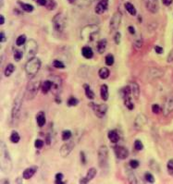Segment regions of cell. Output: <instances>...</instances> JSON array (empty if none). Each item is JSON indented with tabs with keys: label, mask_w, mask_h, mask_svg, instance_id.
Listing matches in <instances>:
<instances>
[{
	"label": "cell",
	"mask_w": 173,
	"mask_h": 184,
	"mask_svg": "<svg viewBox=\"0 0 173 184\" xmlns=\"http://www.w3.org/2000/svg\"><path fill=\"white\" fill-rule=\"evenodd\" d=\"M100 28L96 24H89L84 26L81 31V38L86 43H91L94 41L95 36L98 35Z\"/></svg>",
	"instance_id": "cell-1"
},
{
	"label": "cell",
	"mask_w": 173,
	"mask_h": 184,
	"mask_svg": "<svg viewBox=\"0 0 173 184\" xmlns=\"http://www.w3.org/2000/svg\"><path fill=\"white\" fill-rule=\"evenodd\" d=\"M42 82L38 80H31L28 82L26 86V90L24 93V96L26 100H31L35 97L39 89H41Z\"/></svg>",
	"instance_id": "cell-2"
},
{
	"label": "cell",
	"mask_w": 173,
	"mask_h": 184,
	"mask_svg": "<svg viewBox=\"0 0 173 184\" xmlns=\"http://www.w3.org/2000/svg\"><path fill=\"white\" fill-rule=\"evenodd\" d=\"M42 66L41 60L38 57H32L31 59H28L25 64V72L29 76H33L38 73Z\"/></svg>",
	"instance_id": "cell-3"
},
{
	"label": "cell",
	"mask_w": 173,
	"mask_h": 184,
	"mask_svg": "<svg viewBox=\"0 0 173 184\" xmlns=\"http://www.w3.org/2000/svg\"><path fill=\"white\" fill-rule=\"evenodd\" d=\"M21 106H22V98L20 96H17L11 109V125L12 126H16L19 123L20 114H21Z\"/></svg>",
	"instance_id": "cell-4"
},
{
	"label": "cell",
	"mask_w": 173,
	"mask_h": 184,
	"mask_svg": "<svg viewBox=\"0 0 173 184\" xmlns=\"http://www.w3.org/2000/svg\"><path fill=\"white\" fill-rule=\"evenodd\" d=\"M52 25L57 33H62L67 25V20L64 13H57L52 19Z\"/></svg>",
	"instance_id": "cell-5"
},
{
	"label": "cell",
	"mask_w": 173,
	"mask_h": 184,
	"mask_svg": "<svg viewBox=\"0 0 173 184\" xmlns=\"http://www.w3.org/2000/svg\"><path fill=\"white\" fill-rule=\"evenodd\" d=\"M98 165L101 168H105L109 162V147L107 145H101L97 153Z\"/></svg>",
	"instance_id": "cell-6"
},
{
	"label": "cell",
	"mask_w": 173,
	"mask_h": 184,
	"mask_svg": "<svg viewBox=\"0 0 173 184\" xmlns=\"http://www.w3.org/2000/svg\"><path fill=\"white\" fill-rule=\"evenodd\" d=\"M25 56L27 59H31L35 56V55L38 52V44L35 40L30 39L26 44H25Z\"/></svg>",
	"instance_id": "cell-7"
},
{
	"label": "cell",
	"mask_w": 173,
	"mask_h": 184,
	"mask_svg": "<svg viewBox=\"0 0 173 184\" xmlns=\"http://www.w3.org/2000/svg\"><path fill=\"white\" fill-rule=\"evenodd\" d=\"M2 169L5 172H9L11 170V158L9 157V151L7 150L5 143H2Z\"/></svg>",
	"instance_id": "cell-8"
},
{
	"label": "cell",
	"mask_w": 173,
	"mask_h": 184,
	"mask_svg": "<svg viewBox=\"0 0 173 184\" xmlns=\"http://www.w3.org/2000/svg\"><path fill=\"white\" fill-rule=\"evenodd\" d=\"M50 80L52 81V88H51L52 94L56 97L59 96L62 91V79L58 76H51Z\"/></svg>",
	"instance_id": "cell-9"
},
{
	"label": "cell",
	"mask_w": 173,
	"mask_h": 184,
	"mask_svg": "<svg viewBox=\"0 0 173 184\" xmlns=\"http://www.w3.org/2000/svg\"><path fill=\"white\" fill-rule=\"evenodd\" d=\"M121 20H122V13L118 10L116 11L112 18L110 19V21H109V28L111 31H117L121 23Z\"/></svg>",
	"instance_id": "cell-10"
},
{
	"label": "cell",
	"mask_w": 173,
	"mask_h": 184,
	"mask_svg": "<svg viewBox=\"0 0 173 184\" xmlns=\"http://www.w3.org/2000/svg\"><path fill=\"white\" fill-rule=\"evenodd\" d=\"M74 146H75V142H74V140H72V139L70 141H68L66 143H64L61 146L60 150H59V153H60L61 157H67L72 153V151L73 150Z\"/></svg>",
	"instance_id": "cell-11"
},
{
	"label": "cell",
	"mask_w": 173,
	"mask_h": 184,
	"mask_svg": "<svg viewBox=\"0 0 173 184\" xmlns=\"http://www.w3.org/2000/svg\"><path fill=\"white\" fill-rule=\"evenodd\" d=\"M91 106L94 112V114L96 115V117H104L105 115L107 114L108 112V109H109V106L108 105L106 104H100V105H96V104H94L92 103L91 104Z\"/></svg>",
	"instance_id": "cell-12"
},
{
	"label": "cell",
	"mask_w": 173,
	"mask_h": 184,
	"mask_svg": "<svg viewBox=\"0 0 173 184\" xmlns=\"http://www.w3.org/2000/svg\"><path fill=\"white\" fill-rule=\"evenodd\" d=\"M114 153H115V156L117 157V158L120 159V160H124L126 158H128L129 155H130V152L129 150L121 145H116L113 147Z\"/></svg>",
	"instance_id": "cell-13"
},
{
	"label": "cell",
	"mask_w": 173,
	"mask_h": 184,
	"mask_svg": "<svg viewBox=\"0 0 173 184\" xmlns=\"http://www.w3.org/2000/svg\"><path fill=\"white\" fill-rule=\"evenodd\" d=\"M173 112V96H168L162 107V113L164 116H168Z\"/></svg>",
	"instance_id": "cell-14"
},
{
	"label": "cell",
	"mask_w": 173,
	"mask_h": 184,
	"mask_svg": "<svg viewBox=\"0 0 173 184\" xmlns=\"http://www.w3.org/2000/svg\"><path fill=\"white\" fill-rule=\"evenodd\" d=\"M145 5L148 11L155 14L159 10V2L158 0H145Z\"/></svg>",
	"instance_id": "cell-15"
},
{
	"label": "cell",
	"mask_w": 173,
	"mask_h": 184,
	"mask_svg": "<svg viewBox=\"0 0 173 184\" xmlns=\"http://www.w3.org/2000/svg\"><path fill=\"white\" fill-rule=\"evenodd\" d=\"M109 0H98V3L94 9L95 13L98 15L105 13L109 8Z\"/></svg>",
	"instance_id": "cell-16"
},
{
	"label": "cell",
	"mask_w": 173,
	"mask_h": 184,
	"mask_svg": "<svg viewBox=\"0 0 173 184\" xmlns=\"http://www.w3.org/2000/svg\"><path fill=\"white\" fill-rule=\"evenodd\" d=\"M96 174H97L96 168H89V170L87 171L86 176L83 177V178H82L79 182H80V183H87V182H89L90 180H92V179L96 176Z\"/></svg>",
	"instance_id": "cell-17"
},
{
	"label": "cell",
	"mask_w": 173,
	"mask_h": 184,
	"mask_svg": "<svg viewBox=\"0 0 173 184\" xmlns=\"http://www.w3.org/2000/svg\"><path fill=\"white\" fill-rule=\"evenodd\" d=\"M146 123V118L144 115L139 114L134 119V128L136 130H140L144 127V125Z\"/></svg>",
	"instance_id": "cell-18"
},
{
	"label": "cell",
	"mask_w": 173,
	"mask_h": 184,
	"mask_svg": "<svg viewBox=\"0 0 173 184\" xmlns=\"http://www.w3.org/2000/svg\"><path fill=\"white\" fill-rule=\"evenodd\" d=\"M37 169H38V168L35 167V166L25 168L24 171H23V173H22V178L24 179H31L34 176V174L37 172Z\"/></svg>",
	"instance_id": "cell-19"
},
{
	"label": "cell",
	"mask_w": 173,
	"mask_h": 184,
	"mask_svg": "<svg viewBox=\"0 0 173 184\" xmlns=\"http://www.w3.org/2000/svg\"><path fill=\"white\" fill-rule=\"evenodd\" d=\"M36 123L37 125L42 128L46 125V113L45 111H39L37 114H36Z\"/></svg>",
	"instance_id": "cell-20"
},
{
	"label": "cell",
	"mask_w": 173,
	"mask_h": 184,
	"mask_svg": "<svg viewBox=\"0 0 173 184\" xmlns=\"http://www.w3.org/2000/svg\"><path fill=\"white\" fill-rule=\"evenodd\" d=\"M82 55L84 58L86 59H91L94 57V51L92 49L91 46L89 45H84L83 48H82Z\"/></svg>",
	"instance_id": "cell-21"
},
{
	"label": "cell",
	"mask_w": 173,
	"mask_h": 184,
	"mask_svg": "<svg viewBox=\"0 0 173 184\" xmlns=\"http://www.w3.org/2000/svg\"><path fill=\"white\" fill-rule=\"evenodd\" d=\"M100 96L102 100L108 101L109 97V86L107 84H102L100 87Z\"/></svg>",
	"instance_id": "cell-22"
},
{
	"label": "cell",
	"mask_w": 173,
	"mask_h": 184,
	"mask_svg": "<svg viewBox=\"0 0 173 184\" xmlns=\"http://www.w3.org/2000/svg\"><path fill=\"white\" fill-rule=\"evenodd\" d=\"M108 47V41L107 39H101L97 42V45H96V49H97V52L99 54H103L104 52L106 51Z\"/></svg>",
	"instance_id": "cell-23"
},
{
	"label": "cell",
	"mask_w": 173,
	"mask_h": 184,
	"mask_svg": "<svg viewBox=\"0 0 173 184\" xmlns=\"http://www.w3.org/2000/svg\"><path fill=\"white\" fill-rule=\"evenodd\" d=\"M130 86L131 89V95L133 96V97L135 99H138L140 96V87H139V85H138V83L133 81L130 84Z\"/></svg>",
	"instance_id": "cell-24"
},
{
	"label": "cell",
	"mask_w": 173,
	"mask_h": 184,
	"mask_svg": "<svg viewBox=\"0 0 173 184\" xmlns=\"http://www.w3.org/2000/svg\"><path fill=\"white\" fill-rule=\"evenodd\" d=\"M51 88H52L51 80H46V81L42 82L41 90L43 92V94H47V93H49V92H51Z\"/></svg>",
	"instance_id": "cell-25"
},
{
	"label": "cell",
	"mask_w": 173,
	"mask_h": 184,
	"mask_svg": "<svg viewBox=\"0 0 173 184\" xmlns=\"http://www.w3.org/2000/svg\"><path fill=\"white\" fill-rule=\"evenodd\" d=\"M108 138L109 139V141L113 143H116L119 142L120 140V136H119V133L117 131L115 130H112V131H109V133H108Z\"/></svg>",
	"instance_id": "cell-26"
},
{
	"label": "cell",
	"mask_w": 173,
	"mask_h": 184,
	"mask_svg": "<svg viewBox=\"0 0 173 184\" xmlns=\"http://www.w3.org/2000/svg\"><path fill=\"white\" fill-rule=\"evenodd\" d=\"M109 75H110V71H109V70L107 67H103V68H101V69L98 70V76H99V78L102 79V80L108 79V78L109 77Z\"/></svg>",
	"instance_id": "cell-27"
},
{
	"label": "cell",
	"mask_w": 173,
	"mask_h": 184,
	"mask_svg": "<svg viewBox=\"0 0 173 184\" xmlns=\"http://www.w3.org/2000/svg\"><path fill=\"white\" fill-rule=\"evenodd\" d=\"M131 89L130 85H127V86L120 89V96L123 98V100L125 98L131 97Z\"/></svg>",
	"instance_id": "cell-28"
},
{
	"label": "cell",
	"mask_w": 173,
	"mask_h": 184,
	"mask_svg": "<svg viewBox=\"0 0 173 184\" xmlns=\"http://www.w3.org/2000/svg\"><path fill=\"white\" fill-rule=\"evenodd\" d=\"M83 89H84V93H85V96L88 99L90 100H93L94 98V93L93 92V90L91 89L90 85L89 84H83Z\"/></svg>",
	"instance_id": "cell-29"
},
{
	"label": "cell",
	"mask_w": 173,
	"mask_h": 184,
	"mask_svg": "<svg viewBox=\"0 0 173 184\" xmlns=\"http://www.w3.org/2000/svg\"><path fill=\"white\" fill-rule=\"evenodd\" d=\"M18 4L20 5V9H21L22 10H24L25 12L30 13V12H32V11H33V9H34L33 6H32V5H31V4L24 3V2H21V1H18Z\"/></svg>",
	"instance_id": "cell-30"
},
{
	"label": "cell",
	"mask_w": 173,
	"mask_h": 184,
	"mask_svg": "<svg viewBox=\"0 0 173 184\" xmlns=\"http://www.w3.org/2000/svg\"><path fill=\"white\" fill-rule=\"evenodd\" d=\"M125 9L128 11V13L131 16H136L137 15V10L135 9V7L133 6V4L130 3V2H126L125 3Z\"/></svg>",
	"instance_id": "cell-31"
},
{
	"label": "cell",
	"mask_w": 173,
	"mask_h": 184,
	"mask_svg": "<svg viewBox=\"0 0 173 184\" xmlns=\"http://www.w3.org/2000/svg\"><path fill=\"white\" fill-rule=\"evenodd\" d=\"M15 66L12 64V63H9V64H8L7 66H6V68H5V70H4V74H5V76L6 77H9L14 71H15Z\"/></svg>",
	"instance_id": "cell-32"
},
{
	"label": "cell",
	"mask_w": 173,
	"mask_h": 184,
	"mask_svg": "<svg viewBox=\"0 0 173 184\" xmlns=\"http://www.w3.org/2000/svg\"><path fill=\"white\" fill-rule=\"evenodd\" d=\"M72 138V131H70V130H65V131L62 132V133H61V139H62L64 142L70 141Z\"/></svg>",
	"instance_id": "cell-33"
},
{
	"label": "cell",
	"mask_w": 173,
	"mask_h": 184,
	"mask_svg": "<svg viewBox=\"0 0 173 184\" xmlns=\"http://www.w3.org/2000/svg\"><path fill=\"white\" fill-rule=\"evenodd\" d=\"M9 140L12 143H18L20 141V136L18 132L16 131H13L10 134V137H9Z\"/></svg>",
	"instance_id": "cell-34"
},
{
	"label": "cell",
	"mask_w": 173,
	"mask_h": 184,
	"mask_svg": "<svg viewBox=\"0 0 173 184\" xmlns=\"http://www.w3.org/2000/svg\"><path fill=\"white\" fill-rule=\"evenodd\" d=\"M26 43H27V37L25 34H20L16 39V45H18V46H21V45H25Z\"/></svg>",
	"instance_id": "cell-35"
},
{
	"label": "cell",
	"mask_w": 173,
	"mask_h": 184,
	"mask_svg": "<svg viewBox=\"0 0 173 184\" xmlns=\"http://www.w3.org/2000/svg\"><path fill=\"white\" fill-rule=\"evenodd\" d=\"M105 62L107 66H112L115 62V57L112 54H108L105 57Z\"/></svg>",
	"instance_id": "cell-36"
},
{
	"label": "cell",
	"mask_w": 173,
	"mask_h": 184,
	"mask_svg": "<svg viewBox=\"0 0 173 184\" xmlns=\"http://www.w3.org/2000/svg\"><path fill=\"white\" fill-rule=\"evenodd\" d=\"M144 178H145V180L148 183H154L155 182V177L151 172H148V171L145 172L144 175Z\"/></svg>",
	"instance_id": "cell-37"
},
{
	"label": "cell",
	"mask_w": 173,
	"mask_h": 184,
	"mask_svg": "<svg viewBox=\"0 0 173 184\" xmlns=\"http://www.w3.org/2000/svg\"><path fill=\"white\" fill-rule=\"evenodd\" d=\"M133 44H134L135 47H137V48H141V47L143 46V38H142V36L137 35V36L134 38Z\"/></svg>",
	"instance_id": "cell-38"
},
{
	"label": "cell",
	"mask_w": 173,
	"mask_h": 184,
	"mask_svg": "<svg viewBox=\"0 0 173 184\" xmlns=\"http://www.w3.org/2000/svg\"><path fill=\"white\" fill-rule=\"evenodd\" d=\"M124 105L129 110H132L134 108V104L131 101V97H128L124 99Z\"/></svg>",
	"instance_id": "cell-39"
},
{
	"label": "cell",
	"mask_w": 173,
	"mask_h": 184,
	"mask_svg": "<svg viewBox=\"0 0 173 184\" xmlns=\"http://www.w3.org/2000/svg\"><path fill=\"white\" fill-rule=\"evenodd\" d=\"M67 104H68V106H76L79 104V100H78L76 97L72 96V97L68 98V100Z\"/></svg>",
	"instance_id": "cell-40"
},
{
	"label": "cell",
	"mask_w": 173,
	"mask_h": 184,
	"mask_svg": "<svg viewBox=\"0 0 173 184\" xmlns=\"http://www.w3.org/2000/svg\"><path fill=\"white\" fill-rule=\"evenodd\" d=\"M46 9L48 10H54L57 8V2L55 0H47V3H46Z\"/></svg>",
	"instance_id": "cell-41"
},
{
	"label": "cell",
	"mask_w": 173,
	"mask_h": 184,
	"mask_svg": "<svg viewBox=\"0 0 173 184\" xmlns=\"http://www.w3.org/2000/svg\"><path fill=\"white\" fill-rule=\"evenodd\" d=\"M53 66H54L56 69H59V70H64V69L66 68V67H65V64L62 62V61L57 60V59L54 60V62H53Z\"/></svg>",
	"instance_id": "cell-42"
},
{
	"label": "cell",
	"mask_w": 173,
	"mask_h": 184,
	"mask_svg": "<svg viewBox=\"0 0 173 184\" xmlns=\"http://www.w3.org/2000/svg\"><path fill=\"white\" fill-rule=\"evenodd\" d=\"M134 148L137 151H142L144 149V143L141 140H136L134 142Z\"/></svg>",
	"instance_id": "cell-43"
},
{
	"label": "cell",
	"mask_w": 173,
	"mask_h": 184,
	"mask_svg": "<svg viewBox=\"0 0 173 184\" xmlns=\"http://www.w3.org/2000/svg\"><path fill=\"white\" fill-rule=\"evenodd\" d=\"M44 145H45V142L41 139H36L35 142H34V147L36 149H42Z\"/></svg>",
	"instance_id": "cell-44"
},
{
	"label": "cell",
	"mask_w": 173,
	"mask_h": 184,
	"mask_svg": "<svg viewBox=\"0 0 173 184\" xmlns=\"http://www.w3.org/2000/svg\"><path fill=\"white\" fill-rule=\"evenodd\" d=\"M23 56V52L21 50H15L14 52V59L16 61H20Z\"/></svg>",
	"instance_id": "cell-45"
},
{
	"label": "cell",
	"mask_w": 173,
	"mask_h": 184,
	"mask_svg": "<svg viewBox=\"0 0 173 184\" xmlns=\"http://www.w3.org/2000/svg\"><path fill=\"white\" fill-rule=\"evenodd\" d=\"M129 164H130L131 168H132V169H136V168H139V166H140L139 161L136 160V159H131V160L130 161V163H129Z\"/></svg>",
	"instance_id": "cell-46"
},
{
	"label": "cell",
	"mask_w": 173,
	"mask_h": 184,
	"mask_svg": "<svg viewBox=\"0 0 173 184\" xmlns=\"http://www.w3.org/2000/svg\"><path fill=\"white\" fill-rule=\"evenodd\" d=\"M151 109H152V112L154 114H158V113H160L162 111V109H161V107H160V106L158 104H153L152 106H151Z\"/></svg>",
	"instance_id": "cell-47"
},
{
	"label": "cell",
	"mask_w": 173,
	"mask_h": 184,
	"mask_svg": "<svg viewBox=\"0 0 173 184\" xmlns=\"http://www.w3.org/2000/svg\"><path fill=\"white\" fill-rule=\"evenodd\" d=\"M55 178H56L55 183H57V184H63V183H64V182L62 181V179H63V178H64V175H63L62 173H57L56 176H55Z\"/></svg>",
	"instance_id": "cell-48"
},
{
	"label": "cell",
	"mask_w": 173,
	"mask_h": 184,
	"mask_svg": "<svg viewBox=\"0 0 173 184\" xmlns=\"http://www.w3.org/2000/svg\"><path fill=\"white\" fill-rule=\"evenodd\" d=\"M167 169L168 174L173 175V159H169L167 164Z\"/></svg>",
	"instance_id": "cell-49"
},
{
	"label": "cell",
	"mask_w": 173,
	"mask_h": 184,
	"mask_svg": "<svg viewBox=\"0 0 173 184\" xmlns=\"http://www.w3.org/2000/svg\"><path fill=\"white\" fill-rule=\"evenodd\" d=\"M128 179H129V182H130V183H138V180H137V179H136V176H135V174H134L133 172H131V173H130V174L128 175Z\"/></svg>",
	"instance_id": "cell-50"
},
{
	"label": "cell",
	"mask_w": 173,
	"mask_h": 184,
	"mask_svg": "<svg viewBox=\"0 0 173 184\" xmlns=\"http://www.w3.org/2000/svg\"><path fill=\"white\" fill-rule=\"evenodd\" d=\"M114 41L116 43V45H120V42H121V34L120 32H117L115 34V36H114Z\"/></svg>",
	"instance_id": "cell-51"
},
{
	"label": "cell",
	"mask_w": 173,
	"mask_h": 184,
	"mask_svg": "<svg viewBox=\"0 0 173 184\" xmlns=\"http://www.w3.org/2000/svg\"><path fill=\"white\" fill-rule=\"evenodd\" d=\"M93 0H80L79 1V6H82V7H87V6H90V4L92 3Z\"/></svg>",
	"instance_id": "cell-52"
},
{
	"label": "cell",
	"mask_w": 173,
	"mask_h": 184,
	"mask_svg": "<svg viewBox=\"0 0 173 184\" xmlns=\"http://www.w3.org/2000/svg\"><path fill=\"white\" fill-rule=\"evenodd\" d=\"M80 158H81V163H82L83 165H85V164H86V156H85V154H84L83 151H82V152L80 153Z\"/></svg>",
	"instance_id": "cell-53"
},
{
	"label": "cell",
	"mask_w": 173,
	"mask_h": 184,
	"mask_svg": "<svg viewBox=\"0 0 173 184\" xmlns=\"http://www.w3.org/2000/svg\"><path fill=\"white\" fill-rule=\"evenodd\" d=\"M33 1L36 2L39 6H42V7H46L47 3V0H33Z\"/></svg>",
	"instance_id": "cell-54"
},
{
	"label": "cell",
	"mask_w": 173,
	"mask_h": 184,
	"mask_svg": "<svg viewBox=\"0 0 173 184\" xmlns=\"http://www.w3.org/2000/svg\"><path fill=\"white\" fill-rule=\"evenodd\" d=\"M154 49H155L156 53V54H158V55H160V54H162V53L164 52L163 47H161V46H159V45H156V46L154 47Z\"/></svg>",
	"instance_id": "cell-55"
},
{
	"label": "cell",
	"mask_w": 173,
	"mask_h": 184,
	"mask_svg": "<svg viewBox=\"0 0 173 184\" xmlns=\"http://www.w3.org/2000/svg\"><path fill=\"white\" fill-rule=\"evenodd\" d=\"M167 61L168 63H170V62H173V49L168 53V55H167Z\"/></svg>",
	"instance_id": "cell-56"
},
{
	"label": "cell",
	"mask_w": 173,
	"mask_h": 184,
	"mask_svg": "<svg viewBox=\"0 0 173 184\" xmlns=\"http://www.w3.org/2000/svg\"><path fill=\"white\" fill-rule=\"evenodd\" d=\"M7 41V37H6V34L4 32H1L0 33V43H5Z\"/></svg>",
	"instance_id": "cell-57"
},
{
	"label": "cell",
	"mask_w": 173,
	"mask_h": 184,
	"mask_svg": "<svg viewBox=\"0 0 173 184\" xmlns=\"http://www.w3.org/2000/svg\"><path fill=\"white\" fill-rule=\"evenodd\" d=\"M128 31H129V33L131 34H132V35H135V29H134V27L133 26H129L128 27Z\"/></svg>",
	"instance_id": "cell-58"
},
{
	"label": "cell",
	"mask_w": 173,
	"mask_h": 184,
	"mask_svg": "<svg viewBox=\"0 0 173 184\" xmlns=\"http://www.w3.org/2000/svg\"><path fill=\"white\" fill-rule=\"evenodd\" d=\"M162 3H163L165 6L168 7V6H170V5L173 3V0H162Z\"/></svg>",
	"instance_id": "cell-59"
},
{
	"label": "cell",
	"mask_w": 173,
	"mask_h": 184,
	"mask_svg": "<svg viewBox=\"0 0 173 184\" xmlns=\"http://www.w3.org/2000/svg\"><path fill=\"white\" fill-rule=\"evenodd\" d=\"M4 23H5V18L3 15H0V24L3 25Z\"/></svg>",
	"instance_id": "cell-60"
},
{
	"label": "cell",
	"mask_w": 173,
	"mask_h": 184,
	"mask_svg": "<svg viewBox=\"0 0 173 184\" xmlns=\"http://www.w3.org/2000/svg\"><path fill=\"white\" fill-rule=\"evenodd\" d=\"M0 2H1V5H0V8H3V7H4V0H0Z\"/></svg>",
	"instance_id": "cell-61"
},
{
	"label": "cell",
	"mask_w": 173,
	"mask_h": 184,
	"mask_svg": "<svg viewBox=\"0 0 173 184\" xmlns=\"http://www.w3.org/2000/svg\"><path fill=\"white\" fill-rule=\"evenodd\" d=\"M70 1H72V0H70Z\"/></svg>",
	"instance_id": "cell-62"
}]
</instances>
